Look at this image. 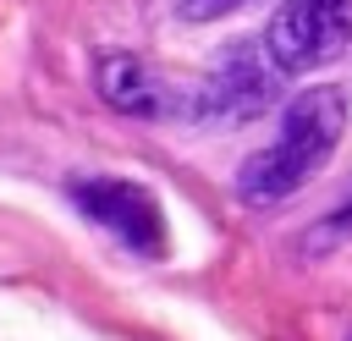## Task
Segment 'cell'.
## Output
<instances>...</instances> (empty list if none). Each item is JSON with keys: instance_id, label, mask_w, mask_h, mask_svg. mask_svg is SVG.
I'll list each match as a JSON object with an SVG mask.
<instances>
[{"instance_id": "1", "label": "cell", "mask_w": 352, "mask_h": 341, "mask_svg": "<svg viewBox=\"0 0 352 341\" xmlns=\"http://www.w3.org/2000/svg\"><path fill=\"white\" fill-rule=\"evenodd\" d=\"M341 121H346V104H341L336 88H308V94H297V99L286 104V116H280L275 143L258 148V154L242 165L236 192H242L248 204H275V198L297 192V187L324 165V154L336 148Z\"/></svg>"}, {"instance_id": "2", "label": "cell", "mask_w": 352, "mask_h": 341, "mask_svg": "<svg viewBox=\"0 0 352 341\" xmlns=\"http://www.w3.org/2000/svg\"><path fill=\"white\" fill-rule=\"evenodd\" d=\"M352 38V0H280L264 28V55L275 72H314L336 60Z\"/></svg>"}, {"instance_id": "3", "label": "cell", "mask_w": 352, "mask_h": 341, "mask_svg": "<svg viewBox=\"0 0 352 341\" xmlns=\"http://www.w3.org/2000/svg\"><path fill=\"white\" fill-rule=\"evenodd\" d=\"M72 198L121 248H132V253H165V220H160V204H154L148 187L116 182V176H88V182H72Z\"/></svg>"}, {"instance_id": "4", "label": "cell", "mask_w": 352, "mask_h": 341, "mask_svg": "<svg viewBox=\"0 0 352 341\" xmlns=\"http://www.w3.org/2000/svg\"><path fill=\"white\" fill-rule=\"evenodd\" d=\"M275 99V60L258 55L253 44H236L220 55V66L209 72L204 94H198V116H220V121H248Z\"/></svg>"}, {"instance_id": "5", "label": "cell", "mask_w": 352, "mask_h": 341, "mask_svg": "<svg viewBox=\"0 0 352 341\" xmlns=\"http://www.w3.org/2000/svg\"><path fill=\"white\" fill-rule=\"evenodd\" d=\"M94 82H99L104 104H116L121 116H143V121H154V116H165V110H170L165 82H160L138 55H121V50L99 55V60H94Z\"/></svg>"}, {"instance_id": "6", "label": "cell", "mask_w": 352, "mask_h": 341, "mask_svg": "<svg viewBox=\"0 0 352 341\" xmlns=\"http://www.w3.org/2000/svg\"><path fill=\"white\" fill-rule=\"evenodd\" d=\"M242 0H176V16H187V22H214V16H226V11H236Z\"/></svg>"}, {"instance_id": "7", "label": "cell", "mask_w": 352, "mask_h": 341, "mask_svg": "<svg viewBox=\"0 0 352 341\" xmlns=\"http://www.w3.org/2000/svg\"><path fill=\"white\" fill-rule=\"evenodd\" d=\"M324 231H336V236H341V231H352V198H346V204H341V209L324 220Z\"/></svg>"}]
</instances>
